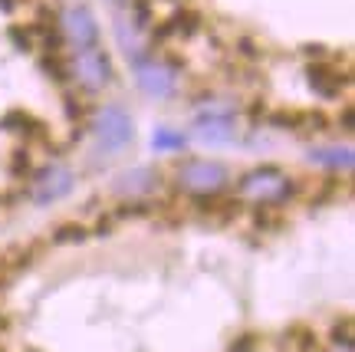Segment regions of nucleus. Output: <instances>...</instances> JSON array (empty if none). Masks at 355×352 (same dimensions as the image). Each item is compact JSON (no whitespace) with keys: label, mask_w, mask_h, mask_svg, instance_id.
I'll return each mask as SVG.
<instances>
[{"label":"nucleus","mask_w":355,"mask_h":352,"mask_svg":"<svg viewBox=\"0 0 355 352\" xmlns=\"http://www.w3.org/2000/svg\"><path fill=\"white\" fill-rule=\"evenodd\" d=\"M293 191H296L293 178L277 165H263V168L247 171L237 185V194L254 204H283L293 198Z\"/></svg>","instance_id":"nucleus-1"},{"label":"nucleus","mask_w":355,"mask_h":352,"mask_svg":"<svg viewBox=\"0 0 355 352\" xmlns=\"http://www.w3.org/2000/svg\"><path fill=\"white\" fill-rule=\"evenodd\" d=\"M92 135H96V149H99L102 155H109V158L122 155V151L132 145V139H135L132 115H128L122 106H115V102L102 106L99 112L92 115Z\"/></svg>","instance_id":"nucleus-2"},{"label":"nucleus","mask_w":355,"mask_h":352,"mask_svg":"<svg viewBox=\"0 0 355 352\" xmlns=\"http://www.w3.org/2000/svg\"><path fill=\"white\" fill-rule=\"evenodd\" d=\"M227 181H230L227 165L214 162V158H188L184 165H178V188L191 191V194L211 198V194L227 188Z\"/></svg>","instance_id":"nucleus-3"},{"label":"nucleus","mask_w":355,"mask_h":352,"mask_svg":"<svg viewBox=\"0 0 355 352\" xmlns=\"http://www.w3.org/2000/svg\"><path fill=\"white\" fill-rule=\"evenodd\" d=\"M73 76L86 92H102L105 86H112L115 69L102 47H89V50H76L73 56Z\"/></svg>","instance_id":"nucleus-4"},{"label":"nucleus","mask_w":355,"mask_h":352,"mask_svg":"<svg viewBox=\"0 0 355 352\" xmlns=\"http://www.w3.org/2000/svg\"><path fill=\"white\" fill-rule=\"evenodd\" d=\"M194 135L204 145H230L237 139V122L227 106H204L194 115Z\"/></svg>","instance_id":"nucleus-5"},{"label":"nucleus","mask_w":355,"mask_h":352,"mask_svg":"<svg viewBox=\"0 0 355 352\" xmlns=\"http://www.w3.org/2000/svg\"><path fill=\"white\" fill-rule=\"evenodd\" d=\"M60 33H63V40L73 43V50L99 47V24H96V13L89 10L86 3L66 7V10L60 13Z\"/></svg>","instance_id":"nucleus-6"},{"label":"nucleus","mask_w":355,"mask_h":352,"mask_svg":"<svg viewBox=\"0 0 355 352\" xmlns=\"http://www.w3.org/2000/svg\"><path fill=\"white\" fill-rule=\"evenodd\" d=\"M76 185V175L66 168V165H50V168H43L37 178H33V188H30V198L37 208H50L56 204L60 198H66L69 191Z\"/></svg>","instance_id":"nucleus-7"},{"label":"nucleus","mask_w":355,"mask_h":352,"mask_svg":"<svg viewBox=\"0 0 355 352\" xmlns=\"http://www.w3.org/2000/svg\"><path fill=\"white\" fill-rule=\"evenodd\" d=\"M135 79H139V89L148 99H168V96H175L178 89L175 66L152 60V56H145L141 63H135Z\"/></svg>","instance_id":"nucleus-8"},{"label":"nucleus","mask_w":355,"mask_h":352,"mask_svg":"<svg viewBox=\"0 0 355 352\" xmlns=\"http://www.w3.org/2000/svg\"><path fill=\"white\" fill-rule=\"evenodd\" d=\"M158 188V171L148 168V165H135L122 175H115L112 181V194L115 198H148L152 191Z\"/></svg>","instance_id":"nucleus-9"},{"label":"nucleus","mask_w":355,"mask_h":352,"mask_svg":"<svg viewBox=\"0 0 355 352\" xmlns=\"http://www.w3.org/2000/svg\"><path fill=\"white\" fill-rule=\"evenodd\" d=\"M313 165H319V168H329V171H352V149L349 145H316V149H309V155H306Z\"/></svg>","instance_id":"nucleus-10"},{"label":"nucleus","mask_w":355,"mask_h":352,"mask_svg":"<svg viewBox=\"0 0 355 352\" xmlns=\"http://www.w3.org/2000/svg\"><path fill=\"white\" fill-rule=\"evenodd\" d=\"M306 79H309L313 92L322 96V99L339 96V73H329L326 66H309V69H306Z\"/></svg>","instance_id":"nucleus-11"},{"label":"nucleus","mask_w":355,"mask_h":352,"mask_svg":"<svg viewBox=\"0 0 355 352\" xmlns=\"http://www.w3.org/2000/svg\"><path fill=\"white\" fill-rule=\"evenodd\" d=\"M188 145V139L178 132V128H168V126H158L152 132V149L155 151H181Z\"/></svg>","instance_id":"nucleus-12"},{"label":"nucleus","mask_w":355,"mask_h":352,"mask_svg":"<svg viewBox=\"0 0 355 352\" xmlns=\"http://www.w3.org/2000/svg\"><path fill=\"white\" fill-rule=\"evenodd\" d=\"M86 227L83 224H60L53 231V244H79V240H86Z\"/></svg>","instance_id":"nucleus-13"},{"label":"nucleus","mask_w":355,"mask_h":352,"mask_svg":"<svg viewBox=\"0 0 355 352\" xmlns=\"http://www.w3.org/2000/svg\"><path fill=\"white\" fill-rule=\"evenodd\" d=\"M198 26H201V20H198L194 13H178V17H171V30H175L178 37H194Z\"/></svg>","instance_id":"nucleus-14"},{"label":"nucleus","mask_w":355,"mask_h":352,"mask_svg":"<svg viewBox=\"0 0 355 352\" xmlns=\"http://www.w3.org/2000/svg\"><path fill=\"white\" fill-rule=\"evenodd\" d=\"M43 69H46V76H53L56 83H66V79H69V73H66V63L60 60V53H50V56L43 60Z\"/></svg>","instance_id":"nucleus-15"},{"label":"nucleus","mask_w":355,"mask_h":352,"mask_svg":"<svg viewBox=\"0 0 355 352\" xmlns=\"http://www.w3.org/2000/svg\"><path fill=\"white\" fill-rule=\"evenodd\" d=\"M7 33H10V40L17 43V50H33V37H37L33 26H10Z\"/></svg>","instance_id":"nucleus-16"},{"label":"nucleus","mask_w":355,"mask_h":352,"mask_svg":"<svg viewBox=\"0 0 355 352\" xmlns=\"http://www.w3.org/2000/svg\"><path fill=\"white\" fill-rule=\"evenodd\" d=\"M332 342H336V346H343L345 352H352V319H349V316L343 319V326L332 329Z\"/></svg>","instance_id":"nucleus-17"},{"label":"nucleus","mask_w":355,"mask_h":352,"mask_svg":"<svg viewBox=\"0 0 355 352\" xmlns=\"http://www.w3.org/2000/svg\"><path fill=\"white\" fill-rule=\"evenodd\" d=\"M230 352H260V340L254 333H243V336H237L230 342Z\"/></svg>","instance_id":"nucleus-18"},{"label":"nucleus","mask_w":355,"mask_h":352,"mask_svg":"<svg viewBox=\"0 0 355 352\" xmlns=\"http://www.w3.org/2000/svg\"><path fill=\"white\" fill-rule=\"evenodd\" d=\"M241 53H243V56H257L254 43H250V40H243V43H241Z\"/></svg>","instance_id":"nucleus-19"},{"label":"nucleus","mask_w":355,"mask_h":352,"mask_svg":"<svg viewBox=\"0 0 355 352\" xmlns=\"http://www.w3.org/2000/svg\"><path fill=\"white\" fill-rule=\"evenodd\" d=\"M343 128L345 132H352V112H349V109L343 112Z\"/></svg>","instance_id":"nucleus-20"},{"label":"nucleus","mask_w":355,"mask_h":352,"mask_svg":"<svg viewBox=\"0 0 355 352\" xmlns=\"http://www.w3.org/2000/svg\"><path fill=\"white\" fill-rule=\"evenodd\" d=\"M0 10H13V0H0Z\"/></svg>","instance_id":"nucleus-21"},{"label":"nucleus","mask_w":355,"mask_h":352,"mask_svg":"<svg viewBox=\"0 0 355 352\" xmlns=\"http://www.w3.org/2000/svg\"><path fill=\"white\" fill-rule=\"evenodd\" d=\"M3 326H7V319H3V316H0V329H3Z\"/></svg>","instance_id":"nucleus-22"},{"label":"nucleus","mask_w":355,"mask_h":352,"mask_svg":"<svg viewBox=\"0 0 355 352\" xmlns=\"http://www.w3.org/2000/svg\"><path fill=\"white\" fill-rule=\"evenodd\" d=\"M109 3H122V0H109Z\"/></svg>","instance_id":"nucleus-23"},{"label":"nucleus","mask_w":355,"mask_h":352,"mask_svg":"<svg viewBox=\"0 0 355 352\" xmlns=\"http://www.w3.org/2000/svg\"><path fill=\"white\" fill-rule=\"evenodd\" d=\"M26 352H37V349H26Z\"/></svg>","instance_id":"nucleus-24"}]
</instances>
